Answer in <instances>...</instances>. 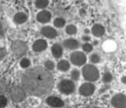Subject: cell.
I'll return each instance as SVG.
<instances>
[{
  "label": "cell",
  "instance_id": "1",
  "mask_svg": "<svg viewBox=\"0 0 126 108\" xmlns=\"http://www.w3.org/2000/svg\"><path fill=\"white\" fill-rule=\"evenodd\" d=\"M25 92L35 96L48 93L54 86V79L48 70L42 67H35L25 72L22 78Z\"/></svg>",
  "mask_w": 126,
  "mask_h": 108
},
{
  "label": "cell",
  "instance_id": "2",
  "mask_svg": "<svg viewBox=\"0 0 126 108\" xmlns=\"http://www.w3.org/2000/svg\"><path fill=\"white\" fill-rule=\"evenodd\" d=\"M82 75L88 81H95L99 78V72L94 65L87 64L82 68Z\"/></svg>",
  "mask_w": 126,
  "mask_h": 108
},
{
  "label": "cell",
  "instance_id": "3",
  "mask_svg": "<svg viewBox=\"0 0 126 108\" xmlns=\"http://www.w3.org/2000/svg\"><path fill=\"white\" fill-rule=\"evenodd\" d=\"M10 96L14 102H21L26 97V92L24 88L20 86H12L10 88Z\"/></svg>",
  "mask_w": 126,
  "mask_h": 108
},
{
  "label": "cell",
  "instance_id": "4",
  "mask_svg": "<svg viewBox=\"0 0 126 108\" xmlns=\"http://www.w3.org/2000/svg\"><path fill=\"white\" fill-rule=\"evenodd\" d=\"M58 89L59 91L63 94H71L74 92L75 91V84L72 80H67V79H64L60 81L58 84Z\"/></svg>",
  "mask_w": 126,
  "mask_h": 108
},
{
  "label": "cell",
  "instance_id": "5",
  "mask_svg": "<svg viewBox=\"0 0 126 108\" xmlns=\"http://www.w3.org/2000/svg\"><path fill=\"white\" fill-rule=\"evenodd\" d=\"M11 49L12 53L16 56H22L27 52L28 50V46H27L26 42L23 41L16 40L11 43Z\"/></svg>",
  "mask_w": 126,
  "mask_h": 108
},
{
  "label": "cell",
  "instance_id": "6",
  "mask_svg": "<svg viewBox=\"0 0 126 108\" xmlns=\"http://www.w3.org/2000/svg\"><path fill=\"white\" fill-rule=\"evenodd\" d=\"M70 61L75 66H83L86 62V56L83 52L75 51L71 54Z\"/></svg>",
  "mask_w": 126,
  "mask_h": 108
},
{
  "label": "cell",
  "instance_id": "7",
  "mask_svg": "<svg viewBox=\"0 0 126 108\" xmlns=\"http://www.w3.org/2000/svg\"><path fill=\"white\" fill-rule=\"evenodd\" d=\"M111 105L115 108L126 107V97L123 93H117L111 99Z\"/></svg>",
  "mask_w": 126,
  "mask_h": 108
},
{
  "label": "cell",
  "instance_id": "8",
  "mask_svg": "<svg viewBox=\"0 0 126 108\" xmlns=\"http://www.w3.org/2000/svg\"><path fill=\"white\" fill-rule=\"evenodd\" d=\"M79 92L81 95L85 96V97L91 96L95 92V86L93 84H92L91 82H86V83L82 84L79 87Z\"/></svg>",
  "mask_w": 126,
  "mask_h": 108
},
{
  "label": "cell",
  "instance_id": "9",
  "mask_svg": "<svg viewBox=\"0 0 126 108\" xmlns=\"http://www.w3.org/2000/svg\"><path fill=\"white\" fill-rule=\"evenodd\" d=\"M41 34H42L43 36L47 37V38H49V39L55 38L58 35L55 29L50 26H45V27H43V28H42V30H41Z\"/></svg>",
  "mask_w": 126,
  "mask_h": 108
},
{
  "label": "cell",
  "instance_id": "10",
  "mask_svg": "<svg viewBox=\"0 0 126 108\" xmlns=\"http://www.w3.org/2000/svg\"><path fill=\"white\" fill-rule=\"evenodd\" d=\"M47 48V43L43 39H38L35 42H34L33 45H32V49L36 53L42 52Z\"/></svg>",
  "mask_w": 126,
  "mask_h": 108
},
{
  "label": "cell",
  "instance_id": "11",
  "mask_svg": "<svg viewBox=\"0 0 126 108\" xmlns=\"http://www.w3.org/2000/svg\"><path fill=\"white\" fill-rule=\"evenodd\" d=\"M46 102L48 106H53V107H61L64 106V102L61 99L55 96H49L46 99Z\"/></svg>",
  "mask_w": 126,
  "mask_h": 108
},
{
  "label": "cell",
  "instance_id": "12",
  "mask_svg": "<svg viewBox=\"0 0 126 108\" xmlns=\"http://www.w3.org/2000/svg\"><path fill=\"white\" fill-rule=\"evenodd\" d=\"M51 18H52V16H51V13L49 12V11H40V12L37 14L36 16V19L37 21L39 22V23H48V22H50L51 20Z\"/></svg>",
  "mask_w": 126,
  "mask_h": 108
},
{
  "label": "cell",
  "instance_id": "13",
  "mask_svg": "<svg viewBox=\"0 0 126 108\" xmlns=\"http://www.w3.org/2000/svg\"><path fill=\"white\" fill-rule=\"evenodd\" d=\"M79 42L74 38H67L63 42V47L67 49L74 50V49L79 48Z\"/></svg>",
  "mask_w": 126,
  "mask_h": 108
},
{
  "label": "cell",
  "instance_id": "14",
  "mask_svg": "<svg viewBox=\"0 0 126 108\" xmlns=\"http://www.w3.org/2000/svg\"><path fill=\"white\" fill-rule=\"evenodd\" d=\"M51 52L54 58L58 59V58H61L63 54V48L61 44L59 43H54L52 46V49H51Z\"/></svg>",
  "mask_w": 126,
  "mask_h": 108
},
{
  "label": "cell",
  "instance_id": "15",
  "mask_svg": "<svg viewBox=\"0 0 126 108\" xmlns=\"http://www.w3.org/2000/svg\"><path fill=\"white\" fill-rule=\"evenodd\" d=\"M92 33L94 36L101 37L105 34V28H104L103 25L99 24V23H96L92 28Z\"/></svg>",
  "mask_w": 126,
  "mask_h": 108
},
{
  "label": "cell",
  "instance_id": "16",
  "mask_svg": "<svg viewBox=\"0 0 126 108\" xmlns=\"http://www.w3.org/2000/svg\"><path fill=\"white\" fill-rule=\"evenodd\" d=\"M28 20V16L23 12H18L14 16V22L17 24L24 23Z\"/></svg>",
  "mask_w": 126,
  "mask_h": 108
},
{
  "label": "cell",
  "instance_id": "17",
  "mask_svg": "<svg viewBox=\"0 0 126 108\" xmlns=\"http://www.w3.org/2000/svg\"><path fill=\"white\" fill-rule=\"evenodd\" d=\"M57 68L61 72H67L70 68V63L67 60H61L58 62Z\"/></svg>",
  "mask_w": 126,
  "mask_h": 108
},
{
  "label": "cell",
  "instance_id": "18",
  "mask_svg": "<svg viewBox=\"0 0 126 108\" xmlns=\"http://www.w3.org/2000/svg\"><path fill=\"white\" fill-rule=\"evenodd\" d=\"M48 0H35V5L38 9H44L48 5Z\"/></svg>",
  "mask_w": 126,
  "mask_h": 108
},
{
  "label": "cell",
  "instance_id": "19",
  "mask_svg": "<svg viewBox=\"0 0 126 108\" xmlns=\"http://www.w3.org/2000/svg\"><path fill=\"white\" fill-rule=\"evenodd\" d=\"M66 24V20L62 18H57L54 19V25L56 28H62Z\"/></svg>",
  "mask_w": 126,
  "mask_h": 108
},
{
  "label": "cell",
  "instance_id": "20",
  "mask_svg": "<svg viewBox=\"0 0 126 108\" xmlns=\"http://www.w3.org/2000/svg\"><path fill=\"white\" fill-rule=\"evenodd\" d=\"M77 32V28H76L75 25L74 24H69L66 27V33L69 36H74Z\"/></svg>",
  "mask_w": 126,
  "mask_h": 108
},
{
  "label": "cell",
  "instance_id": "21",
  "mask_svg": "<svg viewBox=\"0 0 126 108\" xmlns=\"http://www.w3.org/2000/svg\"><path fill=\"white\" fill-rule=\"evenodd\" d=\"M71 79H72L73 81H76L79 79V76H80V73L78 69H74L71 71Z\"/></svg>",
  "mask_w": 126,
  "mask_h": 108
},
{
  "label": "cell",
  "instance_id": "22",
  "mask_svg": "<svg viewBox=\"0 0 126 108\" xmlns=\"http://www.w3.org/2000/svg\"><path fill=\"white\" fill-rule=\"evenodd\" d=\"M20 66L23 68H28L30 66V61L28 58H23L20 61Z\"/></svg>",
  "mask_w": 126,
  "mask_h": 108
},
{
  "label": "cell",
  "instance_id": "23",
  "mask_svg": "<svg viewBox=\"0 0 126 108\" xmlns=\"http://www.w3.org/2000/svg\"><path fill=\"white\" fill-rule=\"evenodd\" d=\"M44 67H45L46 69L48 70V71H52L54 68V63L52 61H50V60H47V61H46L45 63H44Z\"/></svg>",
  "mask_w": 126,
  "mask_h": 108
},
{
  "label": "cell",
  "instance_id": "24",
  "mask_svg": "<svg viewBox=\"0 0 126 108\" xmlns=\"http://www.w3.org/2000/svg\"><path fill=\"white\" fill-rule=\"evenodd\" d=\"M90 61H91L92 63H94V64H96V63H98L100 61V56L98 55V54H93L90 55Z\"/></svg>",
  "mask_w": 126,
  "mask_h": 108
},
{
  "label": "cell",
  "instance_id": "25",
  "mask_svg": "<svg viewBox=\"0 0 126 108\" xmlns=\"http://www.w3.org/2000/svg\"><path fill=\"white\" fill-rule=\"evenodd\" d=\"M111 80H112V75L110 74V73H109V72H106V73H104L103 81L105 82V83H110Z\"/></svg>",
  "mask_w": 126,
  "mask_h": 108
},
{
  "label": "cell",
  "instance_id": "26",
  "mask_svg": "<svg viewBox=\"0 0 126 108\" xmlns=\"http://www.w3.org/2000/svg\"><path fill=\"white\" fill-rule=\"evenodd\" d=\"M8 104V99L5 96L0 95V108H4Z\"/></svg>",
  "mask_w": 126,
  "mask_h": 108
},
{
  "label": "cell",
  "instance_id": "27",
  "mask_svg": "<svg viewBox=\"0 0 126 108\" xmlns=\"http://www.w3.org/2000/svg\"><path fill=\"white\" fill-rule=\"evenodd\" d=\"M82 49H83V50H84L85 52L89 53V52H92V50L93 49V46L92 45V44H90V43H88V42H86V43L83 44Z\"/></svg>",
  "mask_w": 126,
  "mask_h": 108
},
{
  "label": "cell",
  "instance_id": "28",
  "mask_svg": "<svg viewBox=\"0 0 126 108\" xmlns=\"http://www.w3.org/2000/svg\"><path fill=\"white\" fill-rule=\"evenodd\" d=\"M7 90V83L4 80H0V94L4 93Z\"/></svg>",
  "mask_w": 126,
  "mask_h": 108
},
{
  "label": "cell",
  "instance_id": "29",
  "mask_svg": "<svg viewBox=\"0 0 126 108\" xmlns=\"http://www.w3.org/2000/svg\"><path fill=\"white\" fill-rule=\"evenodd\" d=\"M82 40L84 41V42H89V41L91 40V37H90L89 36L85 35V36H82Z\"/></svg>",
  "mask_w": 126,
  "mask_h": 108
},
{
  "label": "cell",
  "instance_id": "30",
  "mask_svg": "<svg viewBox=\"0 0 126 108\" xmlns=\"http://www.w3.org/2000/svg\"><path fill=\"white\" fill-rule=\"evenodd\" d=\"M84 33L86 34V35H87V34L89 33V30H87V29H86V30H84Z\"/></svg>",
  "mask_w": 126,
  "mask_h": 108
}]
</instances>
